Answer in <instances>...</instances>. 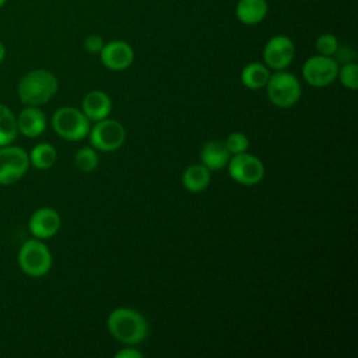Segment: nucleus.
I'll use <instances>...</instances> for the list:
<instances>
[{
  "label": "nucleus",
  "mask_w": 358,
  "mask_h": 358,
  "mask_svg": "<svg viewBox=\"0 0 358 358\" xmlns=\"http://www.w3.org/2000/svg\"><path fill=\"white\" fill-rule=\"evenodd\" d=\"M227 168L231 179L243 186L257 185L264 178L262 159L248 151L231 155Z\"/></svg>",
  "instance_id": "obj_7"
},
{
  "label": "nucleus",
  "mask_w": 358,
  "mask_h": 358,
  "mask_svg": "<svg viewBox=\"0 0 358 358\" xmlns=\"http://www.w3.org/2000/svg\"><path fill=\"white\" fill-rule=\"evenodd\" d=\"M99 158L94 147H83L74 154V165L81 172H92L98 166Z\"/></svg>",
  "instance_id": "obj_21"
},
{
  "label": "nucleus",
  "mask_w": 358,
  "mask_h": 358,
  "mask_svg": "<svg viewBox=\"0 0 358 358\" xmlns=\"http://www.w3.org/2000/svg\"><path fill=\"white\" fill-rule=\"evenodd\" d=\"M211 182V171L200 164H192L182 173V185L190 193L204 192Z\"/></svg>",
  "instance_id": "obj_16"
},
{
  "label": "nucleus",
  "mask_w": 358,
  "mask_h": 358,
  "mask_svg": "<svg viewBox=\"0 0 358 358\" xmlns=\"http://www.w3.org/2000/svg\"><path fill=\"white\" fill-rule=\"evenodd\" d=\"M143 357V352L138 351L137 348L129 345V347H124L122 350H119L116 354H115V358H141Z\"/></svg>",
  "instance_id": "obj_26"
},
{
  "label": "nucleus",
  "mask_w": 358,
  "mask_h": 358,
  "mask_svg": "<svg viewBox=\"0 0 358 358\" xmlns=\"http://www.w3.org/2000/svg\"><path fill=\"white\" fill-rule=\"evenodd\" d=\"M295 45L287 35H275L267 41L263 49L264 64L277 71L285 70L294 60Z\"/></svg>",
  "instance_id": "obj_10"
},
{
  "label": "nucleus",
  "mask_w": 358,
  "mask_h": 358,
  "mask_svg": "<svg viewBox=\"0 0 358 358\" xmlns=\"http://www.w3.org/2000/svg\"><path fill=\"white\" fill-rule=\"evenodd\" d=\"M268 13L266 0H239L235 7L236 18L245 25H255L262 22Z\"/></svg>",
  "instance_id": "obj_17"
},
{
  "label": "nucleus",
  "mask_w": 358,
  "mask_h": 358,
  "mask_svg": "<svg viewBox=\"0 0 358 358\" xmlns=\"http://www.w3.org/2000/svg\"><path fill=\"white\" fill-rule=\"evenodd\" d=\"M29 166V155L24 148L11 144L0 147V185H14L28 172Z\"/></svg>",
  "instance_id": "obj_8"
},
{
  "label": "nucleus",
  "mask_w": 358,
  "mask_h": 358,
  "mask_svg": "<svg viewBox=\"0 0 358 358\" xmlns=\"http://www.w3.org/2000/svg\"><path fill=\"white\" fill-rule=\"evenodd\" d=\"M338 63L333 56L315 55L305 60L302 66V77L306 84L315 88H323L336 81Z\"/></svg>",
  "instance_id": "obj_9"
},
{
  "label": "nucleus",
  "mask_w": 358,
  "mask_h": 358,
  "mask_svg": "<svg viewBox=\"0 0 358 358\" xmlns=\"http://www.w3.org/2000/svg\"><path fill=\"white\" fill-rule=\"evenodd\" d=\"M17 129L20 134L36 138L46 129V116L39 106H25L17 116Z\"/></svg>",
  "instance_id": "obj_13"
},
{
  "label": "nucleus",
  "mask_w": 358,
  "mask_h": 358,
  "mask_svg": "<svg viewBox=\"0 0 358 358\" xmlns=\"http://www.w3.org/2000/svg\"><path fill=\"white\" fill-rule=\"evenodd\" d=\"M81 110L90 122L102 120L112 112V99L106 92L101 90H92L83 98Z\"/></svg>",
  "instance_id": "obj_14"
},
{
  "label": "nucleus",
  "mask_w": 358,
  "mask_h": 358,
  "mask_svg": "<svg viewBox=\"0 0 358 358\" xmlns=\"http://www.w3.org/2000/svg\"><path fill=\"white\" fill-rule=\"evenodd\" d=\"M56 76L45 69H35L25 73L18 84L17 94L25 106H41L48 103L57 92Z\"/></svg>",
  "instance_id": "obj_2"
},
{
  "label": "nucleus",
  "mask_w": 358,
  "mask_h": 358,
  "mask_svg": "<svg viewBox=\"0 0 358 358\" xmlns=\"http://www.w3.org/2000/svg\"><path fill=\"white\" fill-rule=\"evenodd\" d=\"M266 92L268 101L277 108H291L294 106L301 95L302 88L298 77L287 70H277L270 74L268 81L266 84Z\"/></svg>",
  "instance_id": "obj_4"
},
{
  "label": "nucleus",
  "mask_w": 358,
  "mask_h": 358,
  "mask_svg": "<svg viewBox=\"0 0 358 358\" xmlns=\"http://www.w3.org/2000/svg\"><path fill=\"white\" fill-rule=\"evenodd\" d=\"M224 144H225L227 150L229 151V154L235 155V154H241V152L248 151L249 138L242 131H234V133L228 134Z\"/></svg>",
  "instance_id": "obj_23"
},
{
  "label": "nucleus",
  "mask_w": 358,
  "mask_h": 358,
  "mask_svg": "<svg viewBox=\"0 0 358 358\" xmlns=\"http://www.w3.org/2000/svg\"><path fill=\"white\" fill-rule=\"evenodd\" d=\"M337 48H338V41L333 34L324 32V34H320L316 39V50L319 55L334 56Z\"/></svg>",
  "instance_id": "obj_24"
},
{
  "label": "nucleus",
  "mask_w": 358,
  "mask_h": 358,
  "mask_svg": "<svg viewBox=\"0 0 358 358\" xmlns=\"http://www.w3.org/2000/svg\"><path fill=\"white\" fill-rule=\"evenodd\" d=\"M29 155V164L36 169H49L55 165L57 159V151L50 143H39L36 144Z\"/></svg>",
  "instance_id": "obj_19"
},
{
  "label": "nucleus",
  "mask_w": 358,
  "mask_h": 358,
  "mask_svg": "<svg viewBox=\"0 0 358 358\" xmlns=\"http://www.w3.org/2000/svg\"><path fill=\"white\" fill-rule=\"evenodd\" d=\"M270 74V69L264 63L252 62L242 69L241 81L249 90H260L266 87Z\"/></svg>",
  "instance_id": "obj_18"
},
{
  "label": "nucleus",
  "mask_w": 358,
  "mask_h": 358,
  "mask_svg": "<svg viewBox=\"0 0 358 358\" xmlns=\"http://www.w3.org/2000/svg\"><path fill=\"white\" fill-rule=\"evenodd\" d=\"M102 64L112 71H122L131 66L134 60L133 48L120 39L110 41L103 43V48L99 52Z\"/></svg>",
  "instance_id": "obj_12"
},
{
  "label": "nucleus",
  "mask_w": 358,
  "mask_h": 358,
  "mask_svg": "<svg viewBox=\"0 0 358 358\" xmlns=\"http://www.w3.org/2000/svg\"><path fill=\"white\" fill-rule=\"evenodd\" d=\"M17 262L24 274L39 278L50 271L53 260L46 243L38 238H31L21 245Z\"/></svg>",
  "instance_id": "obj_3"
},
{
  "label": "nucleus",
  "mask_w": 358,
  "mask_h": 358,
  "mask_svg": "<svg viewBox=\"0 0 358 358\" xmlns=\"http://www.w3.org/2000/svg\"><path fill=\"white\" fill-rule=\"evenodd\" d=\"M7 1H8V0H0V8H1V7H4Z\"/></svg>",
  "instance_id": "obj_28"
},
{
  "label": "nucleus",
  "mask_w": 358,
  "mask_h": 358,
  "mask_svg": "<svg viewBox=\"0 0 358 358\" xmlns=\"http://www.w3.org/2000/svg\"><path fill=\"white\" fill-rule=\"evenodd\" d=\"M62 227L60 214L52 207H41L32 213L28 221V229L34 238L46 241L53 238Z\"/></svg>",
  "instance_id": "obj_11"
},
{
  "label": "nucleus",
  "mask_w": 358,
  "mask_h": 358,
  "mask_svg": "<svg viewBox=\"0 0 358 358\" xmlns=\"http://www.w3.org/2000/svg\"><path fill=\"white\" fill-rule=\"evenodd\" d=\"M337 78L344 88L355 91L358 88V64L355 62H348L338 66Z\"/></svg>",
  "instance_id": "obj_22"
},
{
  "label": "nucleus",
  "mask_w": 358,
  "mask_h": 358,
  "mask_svg": "<svg viewBox=\"0 0 358 358\" xmlns=\"http://www.w3.org/2000/svg\"><path fill=\"white\" fill-rule=\"evenodd\" d=\"M17 134V116L8 106L0 103V147L13 144Z\"/></svg>",
  "instance_id": "obj_20"
},
{
  "label": "nucleus",
  "mask_w": 358,
  "mask_h": 358,
  "mask_svg": "<svg viewBox=\"0 0 358 358\" xmlns=\"http://www.w3.org/2000/svg\"><path fill=\"white\" fill-rule=\"evenodd\" d=\"M106 327L109 334L124 345H137L148 336L147 319L129 306L113 309L106 319Z\"/></svg>",
  "instance_id": "obj_1"
},
{
  "label": "nucleus",
  "mask_w": 358,
  "mask_h": 358,
  "mask_svg": "<svg viewBox=\"0 0 358 358\" xmlns=\"http://www.w3.org/2000/svg\"><path fill=\"white\" fill-rule=\"evenodd\" d=\"M52 129L67 141L84 140L91 129L88 117L74 106H62L52 115Z\"/></svg>",
  "instance_id": "obj_5"
},
{
  "label": "nucleus",
  "mask_w": 358,
  "mask_h": 358,
  "mask_svg": "<svg viewBox=\"0 0 358 358\" xmlns=\"http://www.w3.org/2000/svg\"><path fill=\"white\" fill-rule=\"evenodd\" d=\"M91 147L102 152H112L119 150L126 141V129L115 119H102L94 122L87 136Z\"/></svg>",
  "instance_id": "obj_6"
},
{
  "label": "nucleus",
  "mask_w": 358,
  "mask_h": 358,
  "mask_svg": "<svg viewBox=\"0 0 358 358\" xmlns=\"http://www.w3.org/2000/svg\"><path fill=\"white\" fill-rule=\"evenodd\" d=\"M4 59H6V46H4V43L0 41V64L3 63Z\"/></svg>",
  "instance_id": "obj_27"
},
{
  "label": "nucleus",
  "mask_w": 358,
  "mask_h": 358,
  "mask_svg": "<svg viewBox=\"0 0 358 358\" xmlns=\"http://www.w3.org/2000/svg\"><path fill=\"white\" fill-rule=\"evenodd\" d=\"M231 158L225 144L218 140L207 141L200 150V161L210 171H221L228 165Z\"/></svg>",
  "instance_id": "obj_15"
},
{
  "label": "nucleus",
  "mask_w": 358,
  "mask_h": 358,
  "mask_svg": "<svg viewBox=\"0 0 358 358\" xmlns=\"http://www.w3.org/2000/svg\"><path fill=\"white\" fill-rule=\"evenodd\" d=\"M103 48V39L99 35H88L84 39V49L91 55H99Z\"/></svg>",
  "instance_id": "obj_25"
}]
</instances>
